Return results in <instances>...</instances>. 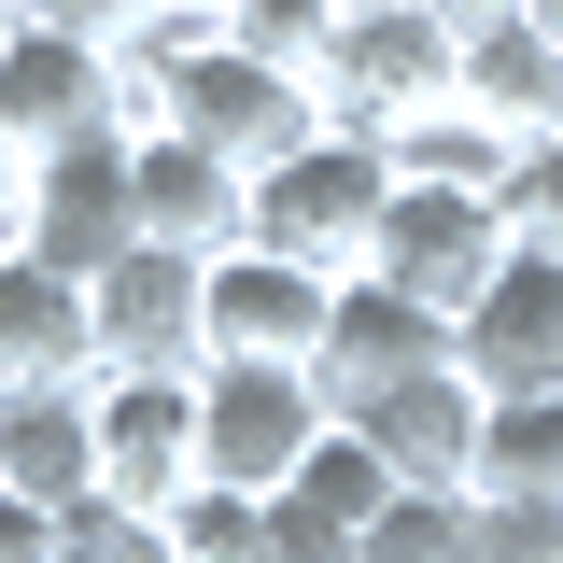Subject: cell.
I'll use <instances>...</instances> for the list:
<instances>
[{
	"label": "cell",
	"instance_id": "1",
	"mask_svg": "<svg viewBox=\"0 0 563 563\" xmlns=\"http://www.w3.org/2000/svg\"><path fill=\"white\" fill-rule=\"evenodd\" d=\"M380 211H395V155L366 128H324L310 155H282V169H254V254H296V268L352 282L366 268V240H380Z\"/></svg>",
	"mask_w": 563,
	"mask_h": 563
},
{
	"label": "cell",
	"instance_id": "2",
	"mask_svg": "<svg viewBox=\"0 0 563 563\" xmlns=\"http://www.w3.org/2000/svg\"><path fill=\"white\" fill-rule=\"evenodd\" d=\"M324 437H339V409H324L310 366H198V479L282 493Z\"/></svg>",
	"mask_w": 563,
	"mask_h": 563
},
{
	"label": "cell",
	"instance_id": "3",
	"mask_svg": "<svg viewBox=\"0 0 563 563\" xmlns=\"http://www.w3.org/2000/svg\"><path fill=\"white\" fill-rule=\"evenodd\" d=\"M507 254H521V240H507V211H493V198H465V184H395L380 240H366V282H395V296H422L437 324H465Z\"/></svg>",
	"mask_w": 563,
	"mask_h": 563
},
{
	"label": "cell",
	"instance_id": "4",
	"mask_svg": "<svg viewBox=\"0 0 563 563\" xmlns=\"http://www.w3.org/2000/svg\"><path fill=\"white\" fill-rule=\"evenodd\" d=\"M169 128L211 141V155L254 184V169H282V155H310V141H324V85H310V70L240 57V43H211V57L169 85Z\"/></svg>",
	"mask_w": 563,
	"mask_h": 563
},
{
	"label": "cell",
	"instance_id": "5",
	"mask_svg": "<svg viewBox=\"0 0 563 563\" xmlns=\"http://www.w3.org/2000/svg\"><path fill=\"white\" fill-rule=\"evenodd\" d=\"M324 324H339V282L296 268V254H211L198 282V366H310L324 352Z\"/></svg>",
	"mask_w": 563,
	"mask_h": 563
},
{
	"label": "cell",
	"instance_id": "6",
	"mask_svg": "<svg viewBox=\"0 0 563 563\" xmlns=\"http://www.w3.org/2000/svg\"><path fill=\"white\" fill-rule=\"evenodd\" d=\"M451 99V29L422 14V0H380V14H339V43H324V128H366L395 141L409 113Z\"/></svg>",
	"mask_w": 563,
	"mask_h": 563
},
{
	"label": "cell",
	"instance_id": "7",
	"mask_svg": "<svg viewBox=\"0 0 563 563\" xmlns=\"http://www.w3.org/2000/svg\"><path fill=\"white\" fill-rule=\"evenodd\" d=\"M85 422H99V493H113V507H141V521L198 479V380L113 366V380H85Z\"/></svg>",
	"mask_w": 563,
	"mask_h": 563
},
{
	"label": "cell",
	"instance_id": "8",
	"mask_svg": "<svg viewBox=\"0 0 563 563\" xmlns=\"http://www.w3.org/2000/svg\"><path fill=\"white\" fill-rule=\"evenodd\" d=\"M198 282H211V254H169V240H128L113 268L85 282V310H99V380H113V366L198 380Z\"/></svg>",
	"mask_w": 563,
	"mask_h": 563
},
{
	"label": "cell",
	"instance_id": "9",
	"mask_svg": "<svg viewBox=\"0 0 563 563\" xmlns=\"http://www.w3.org/2000/svg\"><path fill=\"white\" fill-rule=\"evenodd\" d=\"M128 240H141V211H128V141H113V128H99V141H57V155H29V240H14V254H43V268L99 282Z\"/></svg>",
	"mask_w": 563,
	"mask_h": 563
},
{
	"label": "cell",
	"instance_id": "10",
	"mask_svg": "<svg viewBox=\"0 0 563 563\" xmlns=\"http://www.w3.org/2000/svg\"><path fill=\"white\" fill-rule=\"evenodd\" d=\"M0 128L29 141V155H57V141H99L113 128V43H85V29H0ZM128 141V128H113Z\"/></svg>",
	"mask_w": 563,
	"mask_h": 563
},
{
	"label": "cell",
	"instance_id": "11",
	"mask_svg": "<svg viewBox=\"0 0 563 563\" xmlns=\"http://www.w3.org/2000/svg\"><path fill=\"white\" fill-rule=\"evenodd\" d=\"M451 366V324L422 310V296H395V282H339V324H324V352H310V380H324V409H366V395H395V380H437Z\"/></svg>",
	"mask_w": 563,
	"mask_h": 563
},
{
	"label": "cell",
	"instance_id": "12",
	"mask_svg": "<svg viewBox=\"0 0 563 563\" xmlns=\"http://www.w3.org/2000/svg\"><path fill=\"white\" fill-rule=\"evenodd\" d=\"M352 437L395 465V493H479V437H493V395L465 366H437V380H395V395H366Z\"/></svg>",
	"mask_w": 563,
	"mask_h": 563
},
{
	"label": "cell",
	"instance_id": "13",
	"mask_svg": "<svg viewBox=\"0 0 563 563\" xmlns=\"http://www.w3.org/2000/svg\"><path fill=\"white\" fill-rule=\"evenodd\" d=\"M451 366L479 380L493 409H507V395H563V268L550 254H507V268H493V296L451 324Z\"/></svg>",
	"mask_w": 563,
	"mask_h": 563
},
{
	"label": "cell",
	"instance_id": "14",
	"mask_svg": "<svg viewBox=\"0 0 563 563\" xmlns=\"http://www.w3.org/2000/svg\"><path fill=\"white\" fill-rule=\"evenodd\" d=\"M128 211H141V240H169V254H240V225H254V184H240L211 141L155 128V141H128Z\"/></svg>",
	"mask_w": 563,
	"mask_h": 563
},
{
	"label": "cell",
	"instance_id": "15",
	"mask_svg": "<svg viewBox=\"0 0 563 563\" xmlns=\"http://www.w3.org/2000/svg\"><path fill=\"white\" fill-rule=\"evenodd\" d=\"M70 380H99L85 282L43 268V254H0V395H70Z\"/></svg>",
	"mask_w": 563,
	"mask_h": 563
},
{
	"label": "cell",
	"instance_id": "16",
	"mask_svg": "<svg viewBox=\"0 0 563 563\" xmlns=\"http://www.w3.org/2000/svg\"><path fill=\"white\" fill-rule=\"evenodd\" d=\"M451 99H465L493 141H563V43L536 29V14L465 29V43H451Z\"/></svg>",
	"mask_w": 563,
	"mask_h": 563
},
{
	"label": "cell",
	"instance_id": "17",
	"mask_svg": "<svg viewBox=\"0 0 563 563\" xmlns=\"http://www.w3.org/2000/svg\"><path fill=\"white\" fill-rule=\"evenodd\" d=\"M0 493L14 507H85L99 493V422H85V380L70 395H0Z\"/></svg>",
	"mask_w": 563,
	"mask_h": 563
},
{
	"label": "cell",
	"instance_id": "18",
	"mask_svg": "<svg viewBox=\"0 0 563 563\" xmlns=\"http://www.w3.org/2000/svg\"><path fill=\"white\" fill-rule=\"evenodd\" d=\"M380 155H395V184H465V198H507V169H521V141H493L465 99L409 113V128L380 141Z\"/></svg>",
	"mask_w": 563,
	"mask_h": 563
},
{
	"label": "cell",
	"instance_id": "19",
	"mask_svg": "<svg viewBox=\"0 0 563 563\" xmlns=\"http://www.w3.org/2000/svg\"><path fill=\"white\" fill-rule=\"evenodd\" d=\"M268 507H296V521H324V536H366V521H380V507H395V465H380V451H366V437H324V451H310V465H296V479L268 493Z\"/></svg>",
	"mask_w": 563,
	"mask_h": 563
},
{
	"label": "cell",
	"instance_id": "20",
	"mask_svg": "<svg viewBox=\"0 0 563 563\" xmlns=\"http://www.w3.org/2000/svg\"><path fill=\"white\" fill-rule=\"evenodd\" d=\"M155 550H169V563H268V493L184 479L169 507H155Z\"/></svg>",
	"mask_w": 563,
	"mask_h": 563
},
{
	"label": "cell",
	"instance_id": "21",
	"mask_svg": "<svg viewBox=\"0 0 563 563\" xmlns=\"http://www.w3.org/2000/svg\"><path fill=\"white\" fill-rule=\"evenodd\" d=\"M479 493H521V507H563V395H507L479 437Z\"/></svg>",
	"mask_w": 563,
	"mask_h": 563
},
{
	"label": "cell",
	"instance_id": "22",
	"mask_svg": "<svg viewBox=\"0 0 563 563\" xmlns=\"http://www.w3.org/2000/svg\"><path fill=\"white\" fill-rule=\"evenodd\" d=\"M352 563H479V493H395L352 536Z\"/></svg>",
	"mask_w": 563,
	"mask_h": 563
},
{
	"label": "cell",
	"instance_id": "23",
	"mask_svg": "<svg viewBox=\"0 0 563 563\" xmlns=\"http://www.w3.org/2000/svg\"><path fill=\"white\" fill-rule=\"evenodd\" d=\"M225 43H240V57H268V70H310V85H324L339 14H324V0H225Z\"/></svg>",
	"mask_w": 563,
	"mask_h": 563
},
{
	"label": "cell",
	"instance_id": "24",
	"mask_svg": "<svg viewBox=\"0 0 563 563\" xmlns=\"http://www.w3.org/2000/svg\"><path fill=\"white\" fill-rule=\"evenodd\" d=\"M507 240H521V254H550L563 268V141H521V169H507Z\"/></svg>",
	"mask_w": 563,
	"mask_h": 563
},
{
	"label": "cell",
	"instance_id": "25",
	"mask_svg": "<svg viewBox=\"0 0 563 563\" xmlns=\"http://www.w3.org/2000/svg\"><path fill=\"white\" fill-rule=\"evenodd\" d=\"M57 563H155V521L113 507V493H85V507H57Z\"/></svg>",
	"mask_w": 563,
	"mask_h": 563
},
{
	"label": "cell",
	"instance_id": "26",
	"mask_svg": "<svg viewBox=\"0 0 563 563\" xmlns=\"http://www.w3.org/2000/svg\"><path fill=\"white\" fill-rule=\"evenodd\" d=\"M479 563H563V507H521V493H479Z\"/></svg>",
	"mask_w": 563,
	"mask_h": 563
},
{
	"label": "cell",
	"instance_id": "27",
	"mask_svg": "<svg viewBox=\"0 0 563 563\" xmlns=\"http://www.w3.org/2000/svg\"><path fill=\"white\" fill-rule=\"evenodd\" d=\"M14 14H29V29H85V43H113L141 0H14Z\"/></svg>",
	"mask_w": 563,
	"mask_h": 563
},
{
	"label": "cell",
	"instance_id": "28",
	"mask_svg": "<svg viewBox=\"0 0 563 563\" xmlns=\"http://www.w3.org/2000/svg\"><path fill=\"white\" fill-rule=\"evenodd\" d=\"M268 563H352V536H324V521H296V507H268Z\"/></svg>",
	"mask_w": 563,
	"mask_h": 563
},
{
	"label": "cell",
	"instance_id": "29",
	"mask_svg": "<svg viewBox=\"0 0 563 563\" xmlns=\"http://www.w3.org/2000/svg\"><path fill=\"white\" fill-rule=\"evenodd\" d=\"M14 240H29V141L0 128V254H14Z\"/></svg>",
	"mask_w": 563,
	"mask_h": 563
},
{
	"label": "cell",
	"instance_id": "30",
	"mask_svg": "<svg viewBox=\"0 0 563 563\" xmlns=\"http://www.w3.org/2000/svg\"><path fill=\"white\" fill-rule=\"evenodd\" d=\"M422 14H437V29H451V43H465V29H507V14H521V0H422Z\"/></svg>",
	"mask_w": 563,
	"mask_h": 563
},
{
	"label": "cell",
	"instance_id": "31",
	"mask_svg": "<svg viewBox=\"0 0 563 563\" xmlns=\"http://www.w3.org/2000/svg\"><path fill=\"white\" fill-rule=\"evenodd\" d=\"M521 14H536V29H550V43H563V0H521Z\"/></svg>",
	"mask_w": 563,
	"mask_h": 563
},
{
	"label": "cell",
	"instance_id": "32",
	"mask_svg": "<svg viewBox=\"0 0 563 563\" xmlns=\"http://www.w3.org/2000/svg\"><path fill=\"white\" fill-rule=\"evenodd\" d=\"M324 14H380V0H324Z\"/></svg>",
	"mask_w": 563,
	"mask_h": 563
},
{
	"label": "cell",
	"instance_id": "33",
	"mask_svg": "<svg viewBox=\"0 0 563 563\" xmlns=\"http://www.w3.org/2000/svg\"><path fill=\"white\" fill-rule=\"evenodd\" d=\"M0 29H14V0H0Z\"/></svg>",
	"mask_w": 563,
	"mask_h": 563
},
{
	"label": "cell",
	"instance_id": "34",
	"mask_svg": "<svg viewBox=\"0 0 563 563\" xmlns=\"http://www.w3.org/2000/svg\"><path fill=\"white\" fill-rule=\"evenodd\" d=\"M198 14H225V0H198Z\"/></svg>",
	"mask_w": 563,
	"mask_h": 563
},
{
	"label": "cell",
	"instance_id": "35",
	"mask_svg": "<svg viewBox=\"0 0 563 563\" xmlns=\"http://www.w3.org/2000/svg\"><path fill=\"white\" fill-rule=\"evenodd\" d=\"M155 563H169V550H155Z\"/></svg>",
	"mask_w": 563,
	"mask_h": 563
}]
</instances>
